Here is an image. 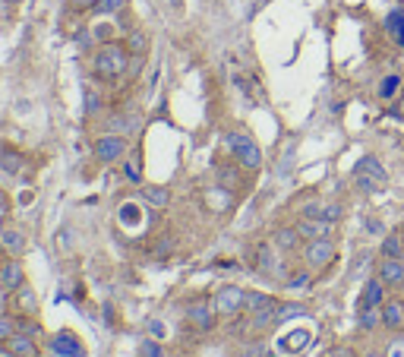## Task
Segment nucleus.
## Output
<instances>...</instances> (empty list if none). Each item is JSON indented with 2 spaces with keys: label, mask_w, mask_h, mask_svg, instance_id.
Segmentation results:
<instances>
[{
  "label": "nucleus",
  "mask_w": 404,
  "mask_h": 357,
  "mask_svg": "<svg viewBox=\"0 0 404 357\" xmlns=\"http://www.w3.org/2000/svg\"><path fill=\"white\" fill-rule=\"evenodd\" d=\"M126 64H130V51H126L123 45H114V41H107L105 48H101L98 54H95V76L98 79H117L126 73Z\"/></svg>",
  "instance_id": "1"
},
{
  "label": "nucleus",
  "mask_w": 404,
  "mask_h": 357,
  "mask_svg": "<svg viewBox=\"0 0 404 357\" xmlns=\"http://www.w3.org/2000/svg\"><path fill=\"white\" fill-rule=\"evenodd\" d=\"M224 146H227V152L234 155V161H237L240 168H246V171H259V168H262V152H259V146L246 133H237V130L227 133Z\"/></svg>",
  "instance_id": "2"
},
{
  "label": "nucleus",
  "mask_w": 404,
  "mask_h": 357,
  "mask_svg": "<svg viewBox=\"0 0 404 357\" xmlns=\"http://www.w3.org/2000/svg\"><path fill=\"white\" fill-rule=\"evenodd\" d=\"M357 184L363 187L366 193L382 190V187L389 184V174H385V168L379 165V159L366 155V159H360V161H357Z\"/></svg>",
  "instance_id": "3"
},
{
  "label": "nucleus",
  "mask_w": 404,
  "mask_h": 357,
  "mask_svg": "<svg viewBox=\"0 0 404 357\" xmlns=\"http://www.w3.org/2000/svg\"><path fill=\"white\" fill-rule=\"evenodd\" d=\"M335 256V243L332 237H316V241H307L303 247V260H307L309 269H325Z\"/></svg>",
  "instance_id": "4"
},
{
  "label": "nucleus",
  "mask_w": 404,
  "mask_h": 357,
  "mask_svg": "<svg viewBox=\"0 0 404 357\" xmlns=\"http://www.w3.org/2000/svg\"><path fill=\"white\" fill-rule=\"evenodd\" d=\"M126 155V140L120 133H107L101 140H95V159L105 161V165H114Z\"/></svg>",
  "instance_id": "5"
},
{
  "label": "nucleus",
  "mask_w": 404,
  "mask_h": 357,
  "mask_svg": "<svg viewBox=\"0 0 404 357\" xmlns=\"http://www.w3.org/2000/svg\"><path fill=\"white\" fill-rule=\"evenodd\" d=\"M243 304H246V291H240L237 285H224V288H218V294H215L212 310L231 316V313L243 310Z\"/></svg>",
  "instance_id": "6"
},
{
  "label": "nucleus",
  "mask_w": 404,
  "mask_h": 357,
  "mask_svg": "<svg viewBox=\"0 0 404 357\" xmlns=\"http://www.w3.org/2000/svg\"><path fill=\"white\" fill-rule=\"evenodd\" d=\"M50 348H54V354L57 357H82L86 351H82V342H79V335L76 332H57L54 335V342H50Z\"/></svg>",
  "instance_id": "7"
},
{
  "label": "nucleus",
  "mask_w": 404,
  "mask_h": 357,
  "mask_svg": "<svg viewBox=\"0 0 404 357\" xmlns=\"http://www.w3.org/2000/svg\"><path fill=\"white\" fill-rule=\"evenodd\" d=\"M256 272L259 275H281L284 272V266L278 262L275 247H271V243H259V247H256Z\"/></svg>",
  "instance_id": "8"
},
{
  "label": "nucleus",
  "mask_w": 404,
  "mask_h": 357,
  "mask_svg": "<svg viewBox=\"0 0 404 357\" xmlns=\"http://www.w3.org/2000/svg\"><path fill=\"white\" fill-rule=\"evenodd\" d=\"M309 342H313V335H309L307 329H297V332H290V335H284L281 342H278V351H281L284 357H297V354H303V351L309 348Z\"/></svg>",
  "instance_id": "9"
},
{
  "label": "nucleus",
  "mask_w": 404,
  "mask_h": 357,
  "mask_svg": "<svg viewBox=\"0 0 404 357\" xmlns=\"http://www.w3.org/2000/svg\"><path fill=\"white\" fill-rule=\"evenodd\" d=\"M215 316L218 313L212 310V304H193V307H187V323L193 325V329H212L215 325Z\"/></svg>",
  "instance_id": "10"
},
{
  "label": "nucleus",
  "mask_w": 404,
  "mask_h": 357,
  "mask_svg": "<svg viewBox=\"0 0 404 357\" xmlns=\"http://www.w3.org/2000/svg\"><path fill=\"white\" fill-rule=\"evenodd\" d=\"M202 203H206L208 212H227L234 206V193L227 190V187H212V190H206V196H202Z\"/></svg>",
  "instance_id": "11"
},
{
  "label": "nucleus",
  "mask_w": 404,
  "mask_h": 357,
  "mask_svg": "<svg viewBox=\"0 0 404 357\" xmlns=\"http://www.w3.org/2000/svg\"><path fill=\"white\" fill-rule=\"evenodd\" d=\"M379 278H382V285H404V260H389V256H382V262H379Z\"/></svg>",
  "instance_id": "12"
},
{
  "label": "nucleus",
  "mask_w": 404,
  "mask_h": 357,
  "mask_svg": "<svg viewBox=\"0 0 404 357\" xmlns=\"http://www.w3.org/2000/svg\"><path fill=\"white\" fill-rule=\"evenodd\" d=\"M332 228H335V224L322 222V218H300V222H297V231H300V237H307V241H316V237H332Z\"/></svg>",
  "instance_id": "13"
},
{
  "label": "nucleus",
  "mask_w": 404,
  "mask_h": 357,
  "mask_svg": "<svg viewBox=\"0 0 404 357\" xmlns=\"http://www.w3.org/2000/svg\"><path fill=\"white\" fill-rule=\"evenodd\" d=\"M382 325H389L391 332L404 329V304L401 300H382Z\"/></svg>",
  "instance_id": "14"
},
{
  "label": "nucleus",
  "mask_w": 404,
  "mask_h": 357,
  "mask_svg": "<svg viewBox=\"0 0 404 357\" xmlns=\"http://www.w3.org/2000/svg\"><path fill=\"white\" fill-rule=\"evenodd\" d=\"M6 351H10L13 357H38L35 338H32V335H22V332H13V338L6 342Z\"/></svg>",
  "instance_id": "15"
},
{
  "label": "nucleus",
  "mask_w": 404,
  "mask_h": 357,
  "mask_svg": "<svg viewBox=\"0 0 404 357\" xmlns=\"http://www.w3.org/2000/svg\"><path fill=\"white\" fill-rule=\"evenodd\" d=\"M303 237H300V231L297 228H278L275 231V247L278 250H284V253H294V250H300L303 247Z\"/></svg>",
  "instance_id": "16"
},
{
  "label": "nucleus",
  "mask_w": 404,
  "mask_h": 357,
  "mask_svg": "<svg viewBox=\"0 0 404 357\" xmlns=\"http://www.w3.org/2000/svg\"><path fill=\"white\" fill-rule=\"evenodd\" d=\"M382 300H385V291H382V278H372V281H366V288H363V310H370V307H382Z\"/></svg>",
  "instance_id": "17"
},
{
  "label": "nucleus",
  "mask_w": 404,
  "mask_h": 357,
  "mask_svg": "<svg viewBox=\"0 0 404 357\" xmlns=\"http://www.w3.org/2000/svg\"><path fill=\"white\" fill-rule=\"evenodd\" d=\"M0 243H4L6 253H22L25 250V234L16 228H4L0 231Z\"/></svg>",
  "instance_id": "18"
},
{
  "label": "nucleus",
  "mask_w": 404,
  "mask_h": 357,
  "mask_svg": "<svg viewBox=\"0 0 404 357\" xmlns=\"http://www.w3.org/2000/svg\"><path fill=\"white\" fill-rule=\"evenodd\" d=\"M0 281H4V288H13V291H16V288H22V266H19V262H6L4 269H0Z\"/></svg>",
  "instance_id": "19"
},
{
  "label": "nucleus",
  "mask_w": 404,
  "mask_h": 357,
  "mask_svg": "<svg viewBox=\"0 0 404 357\" xmlns=\"http://www.w3.org/2000/svg\"><path fill=\"white\" fill-rule=\"evenodd\" d=\"M142 199L149 206H155V209H164V206L170 203V193H168V187H145Z\"/></svg>",
  "instance_id": "20"
},
{
  "label": "nucleus",
  "mask_w": 404,
  "mask_h": 357,
  "mask_svg": "<svg viewBox=\"0 0 404 357\" xmlns=\"http://www.w3.org/2000/svg\"><path fill=\"white\" fill-rule=\"evenodd\" d=\"M269 307H275V297H269V294H259V291H246L243 310L259 313V310H269Z\"/></svg>",
  "instance_id": "21"
},
{
  "label": "nucleus",
  "mask_w": 404,
  "mask_h": 357,
  "mask_svg": "<svg viewBox=\"0 0 404 357\" xmlns=\"http://www.w3.org/2000/svg\"><path fill=\"white\" fill-rule=\"evenodd\" d=\"M401 83H404V79L398 76V73H391V76H385L382 83H379V98H382V102H391V98L398 95V89H401Z\"/></svg>",
  "instance_id": "22"
},
{
  "label": "nucleus",
  "mask_w": 404,
  "mask_h": 357,
  "mask_svg": "<svg viewBox=\"0 0 404 357\" xmlns=\"http://www.w3.org/2000/svg\"><path fill=\"white\" fill-rule=\"evenodd\" d=\"M0 168H4L6 174H19L22 171V155L10 152V149H0Z\"/></svg>",
  "instance_id": "23"
},
{
  "label": "nucleus",
  "mask_w": 404,
  "mask_h": 357,
  "mask_svg": "<svg viewBox=\"0 0 404 357\" xmlns=\"http://www.w3.org/2000/svg\"><path fill=\"white\" fill-rule=\"evenodd\" d=\"M385 26H389L391 39H395L398 45L404 48V13H401V10H395V13H389V20H385Z\"/></svg>",
  "instance_id": "24"
},
{
  "label": "nucleus",
  "mask_w": 404,
  "mask_h": 357,
  "mask_svg": "<svg viewBox=\"0 0 404 357\" xmlns=\"http://www.w3.org/2000/svg\"><path fill=\"white\" fill-rule=\"evenodd\" d=\"M382 256H389V260H404V247H401V237L398 234H389L382 241Z\"/></svg>",
  "instance_id": "25"
},
{
  "label": "nucleus",
  "mask_w": 404,
  "mask_h": 357,
  "mask_svg": "<svg viewBox=\"0 0 404 357\" xmlns=\"http://www.w3.org/2000/svg\"><path fill=\"white\" fill-rule=\"evenodd\" d=\"M145 48H149V39H145L142 32H130V39H126V51H130L133 58H142Z\"/></svg>",
  "instance_id": "26"
},
{
  "label": "nucleus",
  "mask_w": 404,
  "mask_h": 357,
  "mask_svg": "<svg viewBox=\"0 0 404 357\" xmlns=\"http://www.w3.org/2000/svg\"><path fill=\"white\" fill-rule=\"evenodd\" d=\"M218 184H221V187H227V190L234 193L240 184H243V180H240L237 168H221V171H218Z\"/></svg>",
  "instance_id": "27"
},
{
  "label": "nucleus",
  "mask_w": 404,
  "mask_h": 357,
  "mask_svg": "<svg viewBox=\"0 0 404 357\" xmlns=\"http://www.w3.org/2000/svg\"><path fill=\"white\" fill-rule=\"evenodd\" d=\"M123 7H126V0H95L92 13L105 16V13H117V10H123Z\"/></svg>",
  "instance_id": "28"
},
{
  "label": "nucleus",
  "mask_w": 404,
  "mask_h": 357,
  "mask_svg": "<svg viewBox=\"0 0 404 357\" xmlns=\"http://www.w3.org/2000/svg\"><path fill=\"white\" fill-rule=\"evenodd\" d=\"M13 323H16V332H22V335H41V325L35 323V319H29V316H16L13 319Z\"/></svg>",
  "instance_id": "29"
},
{
  "label": "nucleus",
  "mask_w": 404,
  "mask_h": 357,
  "mask_svg": "<svg viewBox=\"0 0 404 357\" xmlns=\"http://www.w3.org/2000/svg\"><path fill=\"white\" fill-rule=\"evenodd\" d=\"M139 218H142V215H139V206L136 203H123V206H120V222H123V224H136Z\"/></svg>",
  "instance_id": "30"
},
{
  "label": "nucleus",
  "mask_w": 404,
  "mask_h": 357,
  "mask_svg": "<svg viewBox=\"0 0 404 357\" xmlns=\"http://www.w3.org/2000/svg\"><path fill=\"white\" fill-rule=\"evenodd\" d=\"M379 319H382V310L376 313V307H370V310L360 313V325H363V329H376Z\"/></svg>",
  "instance_id": "31"
},
{
  "label": "nucleus",
  "mask_w": 404,
  "mask_h": 357,
  "mask_svg": "<svg viewBox=\"0 0 404 357\" xmlns=\"http://www.w3.org/2000/svg\"><path fill=\"white\" fill-rule=\"evenodd\" d=\"M322 222H328V224L341 222V206L338 203H322Z\"/></svg>",
  "instance_id": "32"
},
{
  "label": "nucleus",
  "mask_w": 404,
  "mask_h": 357,
  "mask_svg": "<svg viewBox=\"0 0 404 357\" xmlns=\"http://www.w3.org/2000/svg\"><path fill=\"white\" fill-rule=\"evenodd\" d=\"M288 316H303V307H300V304L275 307V319H288Z\"/></svg>",
  "instance_id": "33"
},
{
  "label": "nucleus",
  "mask_w": 404,
  "mask_h": 357,
  "mask_svg": "<svg viewBox=\"0 0 404 357\" xmlns=\"http://www.w3.org/2000/svg\"><path fill=\"white\" fill-rule=\"evenodd\" d=\"M13 332H16V323H13L10 316H0V344H6L13 338Z\"/></svg>",
  "instance_id": "34"
},
{
  "label": "nucleus",
  "mask_w": 404,
  "mask_h": 357,
  "mask_svg": "<svg viewBox=\"0 0 404 357\" xmlns=\"http://www.w3.org/2000/svg\"><path fill=\"white\" fill-rule=\"evenodd\" d=\"M126 177H130L133 184H139V180H142V165H139L136 159H130V161H126Z\"/></svg>",
  "instance_id": "35"
},
{
  "label": "nucleus",
  "mask_w": 404,
  "mask_h": 357,
  "mask_svg": "<svg viewBox=\"0 0 404 357\" xmlns=\"http://www.w3.org/2000/svg\"><path fill=\"white\" fill-rule=\"evenodd\" d=\"M303 218H322V203H307V206H303Z\"/></svg>",
  "instance_id": "36"
},
{
  "label": "nucleus",
  "mask_w": 404,
  "mask_h": 357,
  "mask_svg": "<svg viewBox=\"0 0 404 357\" xmlns=\"http://www.w3.org/2000/svg\"><path fill=\"white\" fill-rule=\"evenodd\" d=\"M19 300H22L25 310H35V297H32L29 288H19Z\"/></svg>",
  "instance_id": "37"
},
{
  "label": "nucleus",
  "mask_w": 404,
  "mask_h": 357,
  "mask_svg": "<svg viewBox=\"0 0 404 357\" xmlns=\"http://www.w3.org/2000/svg\"><path fill=\"white\" fill-rule=\"evenodd\" d=\"M139 351H142V357H161V348H158L155 342H142V348H139Z\"/></svg>",
  "instance_id": "38"
},
{
  "label": "nucleus",
  "mask_w": 404,
  "mask_h": 357,
  "mask_svg": "<svg viewBox=\"0 0 404 357\" xmlns=\"http://www.w3.org/2000/svg\"><path fill=\"white\" fill-rule=\"evenodd\" d=\"M309 281V272H297L294 278H288V288H303Z\"/></svg>",
  "instance_id": "39"
},
{
  "label": "nucleus",
  "mask_w": 404,
  "mask_h": 357,
  "mask_svg": "<svg viewBox=\"0 0 404 357\" xmlns=\"http://www.w3.org/2000/svg\"><path fill=\"white\" fill-rule=\"evenodd\" d=\"M170 250H174V241L168 237V241H158V250H155V253H158V256H170Z\"/></svg>",
  "instance_id": "40"
},
{
  "label": "nucleus",
  "mask_w": 404,
  "mask_h": 357,
  "mask_svg": "<svg viewBox=\"0 0 404 357\" xmlns=\"http://www.w3.org/2000/svg\"><path fill=\"white\" fill-rule=\"evenodd\" d=\"M86 111H88V114L98 111V95H95V92H88V95H86Z\"/></svg>",
  "instance_id": "41"
},
{
  "label": "nucleus",
  "mask_w": 404,
  "mask_h": 357,
  "mask_svg": "<svg viewBox=\"0 0 404 357\" xmlns=\"http://www.w3.org/2000/svg\"><path fill=\"white\" fill-rule=\"evenodd\" d=\"M246 357H265V348H262V344H250V351H246Z\"/></svg>",
  "instance_id": "42"
},
{
  "label": "nucleus",
  "mask_w": 404,
  "mask_h": 357,
  "mask_svg": "<svg viewBox=\"0 0 404 357\" xmlns=\"http://www.w3.org/2000/svg\"><path fill=\"white\" fill-rule=\"evenodd\" d=\"M73 7H79V10H92V7H95V0H73Z\"/></svg>",
  "instance_id": "43"
},
{
  "label": "nucleus",
  "mask_w": 404,
  "mask_h": 357,
  "mask_svg": "<svg viewBox=\"0 0 404 357\" xmlns=\"http://www.w3.org/2000/svg\"><path fill=\"white\" fill-rule=\"evenodd\" d=\"M395 351H389V357H404V342H398V344H391Z\"/></svg>",
  "instance_id": "44"
},
{
  "label": "nucleus",
  "mask_w": 404,
  "mask_h": 357,
  "mask_svg": "<svg viewBox=\"0 0 404 357\" xmlns=\"http://www.w3.org/2000/svg\"><path fill=\"white\" fill-rule=\"evenodd\" d=\"M395 111H398V114H404V98H401V102H398V108H395Z\"/></svg>",
  "instance_id": "45"
},
{
  "label": "nucleus",
  "mask_w": 404,
  "mask_h": 357,
  "mask_svg": "<svg viewBox=\"0 0 404 357\" xmlns=\"http://www.w3.org/2000/svg\"><path fill=\"white\" fill-rule=\"evenodd\" d=\"M0 209H6V196H4V193H0Z\"/></svg>",
  "instance_id": "46"
},
{
  "label": "nucleus",
  "mask_w": 404,
  "mask_h": 357,
  "mask_svg": "<svg viewBox=\"0 0 404 357\" xmlns=\"http://www.w3.org/2000/svg\"><path fill=\"white\" fill-rule=\"evenodd\" d=\"M6 4H19V0H6Z\"/></svg>",
  "instance_id": "47"
}]
</instances>
